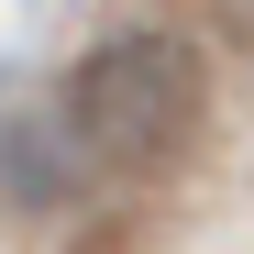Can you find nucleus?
Here are the masks:
<instances>
[{
    "label": "nucleus",
    "instance_id": "1",
    "mask_svg": "<svg viewBox=\"0 0 254 254\" xmlns=\"http://www.w3.org/2000/svg\"><path fill=\"white\" fill-rule=\"evenodd\" d=\"M199 122H210V77L177 33H122L77 66V144L100 166H133V177L177 166L199 144Z\"/></svg>",
    "mask_w": 254,
    "mask_h": 254
}]
</instances>
